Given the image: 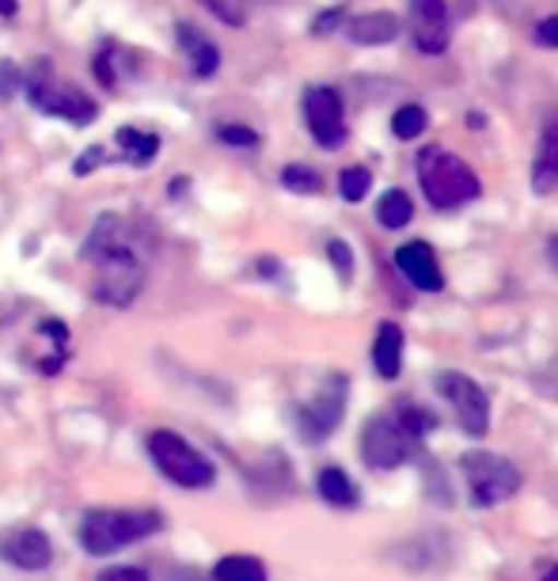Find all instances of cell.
I'll return each instance as SVG.
<instances>
[{
    "mask_svg": "<svg viewBox=\"0 0 558 581\" xmlns=\"http://www.w3.org/2000/svg\"><path fill=\"white\" fill-rule=\"evenodd\" d=\"M372 365L384 380H395L399 369H403V331L395 323H384L372 342Z\"/></svg>",
    "mask_w": 558,
    "mask_h": 581,
    "instance_id": "19",
    "label": "cell"
},
{
    "mask_svg": "<svg viewBox=\"0 0 558 581\" xmlns=\"http://www.w3.org/2000/svg\"><path fill=\"white\" fill-rule=\"evenodd\" d=\"M107 161H110V153H107V149H103V145H92L84 156H76L73 171H76V175H92L95 167H99V164H107Z\"/></svg>",
    "mask_w": 558,
    "mask_h": 581,
    "instance_id": "29",
    "label": "cell"
},
{
    "mask_svg": "<svg viewBox=\"0 0 558 581\" xmlns=\"http://www.w3.org/2000/svg\"><path fill=\"white\" fill-rule=\"evenodd\" d=\"M532 187L536 194H551L558 187V115L547 118L544 138H539L536 149V164H532Z\"/></svg>",
    "mask_w": 558,
    "mask_h": 581,
    "instance_id": "15",
    "label": "cell"
},
{
    "mask_svg": "<svg viewBox=\"0 0 558 581\" xmlns=\"http://www.w3.org/2000/svg\"><path fill=\"white\" fill-rule=\"evenodd\" d=\"M217 581H266V562L254 559V555H225V559L213 567Z\"/></svg>",
    "mask_w": 558,
    "mask_h": 581,
    "instance_id": "20",
    "label": "cell"
},
{
    "mask_svg": "<svg viewBox=\"0 0 558 581\" xmlns=\"http://www.w3.org/2000/svg\"><path fill=\"white\" fill-rule=\"evenodd\" d=\"M15 8H20V4H15V0H0V15H4V20H12Z\"/></svg>",
    "mask_w": 558,
    "mask_h": 581,
    "instance_id": "34",
    "label": "cell"
},
{
    "mask_svg": "<svg viewBox=\"0 0 558 581\" xmlns=\"http://www.w3.org/2000/svg\"><path fill=\"white\" fill-rule=\"evenodd\" d=\"M316 490H319V498L334 509H357V501H361V490L354 487V479H349L342 467H323V472L316 475Z\"/></svg>",
    "mask_w": 558,
    "mask_h": 581,
    "instance_id": "18",
    "label": "cell"
},
{
    "mask_svg": "<svg viewBox=\"0 0 558 581\" xmlns=\"http://www.w3.org/2000/svg\"><path fill=\"white\" fill-rule=\"evenodd\" d=\"M346 395H349L346 377H327L312 400H308L305 407H297L300 434H305L308 441H327V437L339 429L342 411H346Z\"/></svg>",
    "mask_w": 558,
    "mask_h": 581,
    "instance_id": "9",
    "label": "cell"
},
{
    "mask_svg": "<svg viewBox=\"0 0 558 581\" xmlns=\"http://www.w3.org/2000/svg\"><path fill=\"white\" fill-rule=\"evenodd\" d=\"M0 559L15 570H46L54 559L50 536L43 529H20L0 540Z\"/></svg>",
    "mask_w": 558,
    "mask_h": 581,
    "instance_id": "13",
    "label": "cell"
},
{
    "mask_svg": "<svg viewBox=\"0 0 558 581\" xmlns=\"http://www.w3.org/2000/svg\"><path fill=\"white\" fill-rule=\"evenodd\" d=\"M23 81H27V73H20L12 61H0V99H12L15 92H23Z\"/></svg>",
    "mask_w": 558,
    "mask_h": 581,
    "instance_id": "28",
    "label": "cell"
},
{
    "mask_svg": "<svg viewBox=\"0 0 558 581\" xmlns=\"http://www.w3.org/2000/svg\"><path fill=\"white\" fill-rule=\"evenodd\" d=\"M282 187L293 190V194H319L323 190V179H319V171L305 164H289L282 167Z\"/></svg>",
    "mask_w": 558,
    "mask_h": 581,
    "instance_id": "23",
    "label": "cell"
},
{
    "mask_svg": "<svg viewBox=\"0 0 558 581\" xmlns=\"http://www.w3.org/2000/svg\"><path fill=\"white\" fill-rule=\"evenodd\" d=\"M95 277H92V300L110 308H126L138 300L141 285H145V262L133 248H122L115 254H103L92 262Z\"/></svg>",
    "mask_w": 558,
    "mask_h": 581,
    "instance_id": "6",
    "label": "cell"
},
{
    "mask_svg": "<svg viewBox=\"0 0 558 581\" xmlns=\"http://www.w3.org/2000/svg\"><path fill=\"white\" fill-rule=\"evenodd\" d=\"M23 95H27L43 115L66 118V122H73V126H92L95 118H99V103L87 92H80L76 84L58 81L50 61H38V66L31 69L27 81H23Z\"/></svg>",
    "mask_w": 558,
    "mask_h": 581,
    "instance_id": "4",
    "label": "cell"
},
{
    "mask_svg": "<svg viewBox=\"0 0 558 581\" xmlns=\"http://www.w3.org/2000/svg\"><path fill=\"white\" fill-rule=\"evenodd\" d=\"M198 4H205V8H210V12H217L221 20H225V23H233V27H239V23H244V12L228 4V0H198Z\"/></svg>",
    "mask_w": 558,
    "mask_h": 581,
    "instance_id": "30",
    "label": "cell"
},
{
    "mask_svg": "<svg viewBox=\"0 0 558 581\" xmlns=\"http://www.w3.org/2000/svg\"><path fill=\"white\" fill-rule=\"evenodd\" d=\"M305 122L323 149H339L346 141V115H342V95L334 87H308L305 95Z\"/></svg>",
    "mask_w": 558,
    "mask_h": 581,
    "instance_id": "10",
    "label": "cell"
},
{
    "mask_svg": "<svg viewBox=\"0 0 558 581\" xmlns=\"http://www.w3.org/2000/svg\"><path fill=\"white\" fill-rule=\"evenodd\" d=\"M156 153H159V138H156V133H145V130H133V126H122V130L115 133V153H110V161L145 167V164L156 161Z\"/></svg>",
    "mask_w": 558,
    "mask_h": 581,
    "instance_id": "17",
    "label": "cell"
},
{
    "mask_svg": "<svg viewBox=\"0 0 558 581\" xmlns=\"http://www.w3.org/2000/svg\"><path fill=\"white\" fill-rule=\"evenodd\" d=\"M418 182L426 202L437 205V210H456V205H467L483 194L478 175L472 167L460 161V156L437 153V149H426L418 156Z\"/></svg>",
    "mask_w": 558,
    "mask_h": 581,
    "instance_id": "2",
    "label": "cell"
},
{
    "mask_svg": "<svg viewBox=\"0 0 558 581\" xmlns=\"http://www.w3.org/2000/svg\"><path fill=\"white\" fill-rule=\"evenodd\" d=\"M179 46H182V54H187V61H190V73L198 76V81H210L213 73L221 69V50H217V43L213 38H205L198 27H190V23H179Z\"/></svg>",
    "mask_w": 558,
    "mask_h": 581,
    "instance_id": "14",
    "label": "cell"
},
{
    "mask_svg": "<svg viewBox=\"0 0 558 581\" xmlns=\"http://www.w3.org/2000/svg\"><path fill=\"white\" fill-rule=\"evenodd\" d=\"M547 254H551V266H558V236L547 240Z\"/></svg>",
    "mask_w": 558,
    "mask_h": 581,
    "instance_id": "35",
    "label": "cell"
},
{
    "mask_svg": "<svg viewBox=\"0 0 558 581\" xmlns=\"http://www.w3.org/2000/svg\"><path fill=\"white\" fill-rule=\"evenodd\" d=\"M406 27H411L422 54L449 50L452 27H449V8H444V0H411V23H406Z\"/></svg>",
    "mask_w": 558,
    "mask_h": 581,
    "instance_id": "11",
    "label": "cell"
},
{
    "mask_svg": "<svg viewBox=\"0 0 558 581\" xmlns=\"http://www.w3.org/2000/svg\"><path fill=\"white\" fill-rule=\"evenodd\" d=\"M149 456L159 467L164 479H171L175 487H187V490H205L217 483V467L205 452H198L194 444L187 441L182 434L175 429H153L149 434Z\"/></svg>",
    "mask_w": 558,
    "mask_h": 581,
    "instance_id": "3",
    "label": "cell"
},
{
    "mask_svg": "<svg viewBox=\"0 0 558 581\" xmlns=\"http://www.w3.org/2000/svg\"><path fill=\"white\" fill-rule=\"evenodd\" d=\"M182 190H187V182H182V179H179V182H171V187H167V194H171V198H175V194H182Z\"/></svg>",
    "mask_w": 558,
    "mask_h": 581,
    "instance_id": "36",
    "label": "cell"
},
{
    "mask_svg": "<svg viewBox=\"0 0 558 581\" xmlns=\"http://www.w3.org/2000/svg\"><path fill=\"white\" fill-rule=\"evenodd\" d=\"M164 517L153 509H87L80 521V547L87 555H115L138 540L153 536Z\"/></svg>",
    "mask_w": 558,
    "mask_h": 581,
    "instance_id": "1",
    "label": "cell"
},
{
    "mask_svg": "<svg viewBox=\"0 0 558 581\" xmlns=\"http://www.w3.org/2000/svg\"><path fill=\"white\" fill-rule=\"evenodd\" d=\"M539 581H558V567H551V570H547V574L539 578Z\"/></svg>",
    "mask_w": 558,
    "mask_h": 581,
    "instance_id": "37",
    "label": "cell"
},
{
    "mask_svg": "<svg viewBox=\"0 0 558 581\" xmlns=\"http://www.w3.org/2000/svg\"><path fill=\"white\" fill-rule=\"evenodd\" d=\"M342 20V12H323V15H319V20H316V35H323V31H331L334 27V23H339Z\"/></svg>",
    "mask_w": 558,
    "mask_h": 581,
    "instance_id": "33",
    "label": "cell"
},
{
    "mask_svg": "<svg viewBox=\"0 0 558 581\" xmlns=\"http://www.w3.org/2000/svg\"><path fill=\"white\" fill-rule=\"evenodd\" d=\"M217 138L233 149H254L259 145V133L247 130V126H217Z\"/></svg>",
    "mask_w": 558,
    "mask_h": 581,
    "instance_id": "26",
    "label": "cell"
},
{
    "mask_svg": "<svg viewBox=\"0 0 558 581\" xmlns=\"http://www.w3.org/2000/svg\"><path fill=\"white\" fill-rule=\"evenodd\" d=\"M426 122H429L426 110H422L418 103H406V107H399L392 115V133L399 141H414L426 133Z\"/></svg>",
    "mask_w": 558,
    "mask_h": 581,
    "instance_id": "22",
    "label": "cell"
},
{
    "mask_svg": "<svg viewBox=\"0 0 558 581\" xmlns=\"http://www.w3.org/2000/svg\"><path fill=\"white\" fill-rule=\"evenodd\" d=\"M346 31L357 46H384V43H395L403 23L392 12H365V15H354Z\"/></svg>",
    "mask_w": 558,
    "mask_h": 581,
    "instance_id": "16",
    "label": "cell"
},
{
    "mask_svg": "<svg viewBox=\"0 0 558 581\" xmlns=\"http://www.w3.org/2000/svg\"><path fill=\"white\" fill-rule=\"evenodd\" d=\"M369 187H372V171H365V167H346L339 175V190L346 202H361L369 194Z\"/></svg>",
    "mask_w": 558,
    "mask_h": 581,
    "instance_id": "24",
    "label": "cell"
},
{
    "mask_svg": "<svg viewBox=\"0 0 558 581\" xmlns=\"http://www.w3.org/2000/svg\"><path fill=\"white\" fill-rule=\"evenodd\" d=\"M395 266L414 289L422 293H441L444 289V274H441V262H437L434 248L426 240H411L403 248H395Z\"/></svg>",
    "mask_w": 558,
    "mask_h": 581,
    "instance_id": "12",
    "label": "cell"
},
{
    "mask_svg": "<svg viewBox=\"0 0 558 581\" xmlns=\"http://www.w3.org/2000/svg\"><path fill=\"white\" fill-rule=\"evenodd\" d=\"M418 444L422 441L403 426V422L388 418V415L369 418L361 429V460L372 472H395V467H403L406 460L418 452Z\"/></svg>",
    "mask_w": 558,
    "mask_h": 581,
    "instance_id": "7",
    "label": "cell"
},
{
    "mask_svg": "<svg viewBox=\"0 0 558 581\" xmlns=\"http://www.w3.org/2000/svg\"><path fill=\"white\" fill-rule=\"evenodd\" d=\"M95 581H149V574L141 567H115V570H103Z\"/></svg>",
    "mask_w": 558,
    "mask_h": 581,
    "instance_id": "31",
    "label": "cell"
},
{
    "mask_svg": "<svg viewBox=\"0 0 558 581\" xmlns=\"http://www.w3.org/2000/svg\"><path fill=\"white\" fill-rule=\"evenodd\" d=\"M327 254H331V262H334V270H339L342 282H349V277H354V251H349V244L331 240L327 244Z\"/></svg>",
    "mask_w": 558,
    "mask_h": 581,
    "instance_id": "27",
    "label": "cell"
},
{
    "mask_svg": "<svg viewBox=\"0 0 558 581\" xmlns=\"http://www.w3.org/2000/svg\"><path fill=\"white\" fill-rule=\"evenodd\" d=\"M395 418L403 422V426L411 429V434L418 437V441H422V437L429 434V426H437V422H434V415H429V411H422V407H403V411H399Z\"/></svg>",
    "mask_w": 558,
    "mask_h": 581,
    "instance_id": "25",
    "label": "cell"
},
{
    "mask_svg": "<svg viewBox=\"0 0 558 581\" xmlns=\"http://www.w3.org/2000/svg\"><path fill=\"white\" fill-rule=\"evenodd\" d=\"M539 38H544L547 46H555V50H558V15H547V20L539 23Z\"/></svg>",
    "mask_w": 558,
    "mask_h": 581,
    "instance_id": "32",
    "label": "cell"
},
{
    "mask_svg": "<svg viewBox=\"0 0 558 581\" xmlns=\"http://www.w3.org/2000/svg\"><path fill=\"white\" fill-rule=\"evenodd\" d=\"M460 472H464L472 506H478V509L501 506V501L513 498L524 483V475L517 472L513 460L498 456V452H486V449L464 452V456H460Z\"/></svg>",
    "mask_w": 558,
    "mask_h": 581,
    "instance_id": "5",
    "label": "cell"
},
{
    "mask_svg": "<svg viewBox=\"0 0 558 581\" xmlns=\"http://www.w3.org/2000/svg\"><path fill=\"white\" fill-rule=\"evenodd\" d=\"M411 217H414V202H411V194L406 190H384V198L377 202V221L384 228H403V225H411Z\"/></svg>",
    "mask_w": 558,
    "mask_h": 581,
    "instance_id": "21",
    "label": "cell"
},
{
    "mask_svg": "<svg viewBox=\"0 0 558 581\" xmlns=\"http://www.w3.org/2000/svg\"><path fill=\"white\" fill-rule=\"evenodd\" d=\"M437 392L452 403V411H456V418H460V429H464L467 437H486V429H490V395H486V388L478 384V380H472L467 372L444 369L441 377H437Z\"/></svg>",
    "mask_w": 558,
    "mask_h": 581,
    "instance_id": "8",
    "label": "cell"
}]
</instances>
